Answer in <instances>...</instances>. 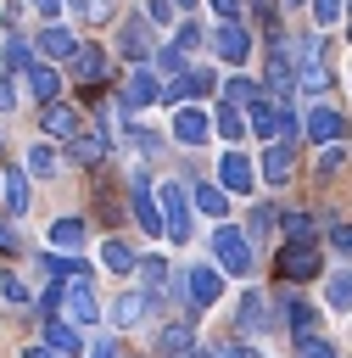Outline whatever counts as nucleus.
<instances>
[{"label": "nucleus", "mask_w": 352, "mask_h": 358, "mask_svg": "<svg viewBox=\"0 0 352 358\" xmlns=\"http://www.w3.org/2000/svg\"><path fill=\"white\" fill-rule=\"evenodd\" d=\"M240 330L251 336V330H268V296L263 291H246L240 296Z\"/></svg>", "instance_id": "4be33fe9"}, {"label": "nucleus", "mask_w": 352, "mask_h": 358, "mask_svg": "<svg viewBox=\"0 0 352 358\" xmlns=\"http://www.w3.org/2000/svg\"><path fill=\"white\" fill-rule=\"evenodd\" d=\"M218 185H223V190H251V162H246L240 151H223V162H218Z\"/></svg>", "instance_id": "f3484780"}, {"label": "nucleus", "mask_w": 352, "mask_h": 358, "mask_svg": "<svg viewBox=\"0 0 352 358\" xmlns=\"http://www.w3.org/2000/svg\"><path fill=\"white\" fill-rule=\"evenodd\" d=\"M73 78H78V84H95V78H101V50H95V45H78V56H73Z\"/></svg>", "instance_id": "c756f323"}, {"label": "nucleus", "mask_w": 352, "mask_h": 358, "mask_svg": "<svg viewBox=\"0 0 352 358\" xmlns=\"http://www.w3.org/2000/svg\"><path fill=\"white\" fill-rule=\"evenodd\" d=\"M156 67H162V73H179V67H184V50H179V45H162V50H156Z\"/></svg>", "instance_id": "ea45409f"}, {"label": "nucleus", "mask_w": 352, "mask_h": 358, "mask_svg": "<svg viewBox=\"0 0 352 358\" xmlns=\"http://www.w3.org/2000/svg\"><path fill=\"white\" fill-rule=\"evenodd\" d=\"M207 134H212L207 112H196V106H179V112H173V140H179V145H201Z\"/></svg>", "instance_id": "9d476101"}, {"label": "nucleus", "mask_w": 352, "mask_h": 358, "mask_svg": "<svg viewBox=\"0 0 352 358\" xmlns=\"http://www.w3.org/2000/svg\"><path fill=\"white\" fill-rule=\"evenodd\" d=\"M212 11H218L223 22H235V11H240V0H212Z\"/></svg>", "instance_id": "3c124183"}, {"label": "nucleus", "mask_w": 352, "mask_h": 358, "mask_svg": "<svg viewBox=\"0 0 352 358\" xmlns=\"http://www.w3.org/2000/svg\"><path fill=\"white\" fill-rule=\"evenodd\" d=\"M279 229H285V241H307V235H313V218H307V213H285Z\"/></svg>", "instance_id": "e433bc0d"}, {"label": "nucleus", "mask_w": 352, "mask_h": 358, "mask_svg": "<svg viewBox=\"0 0 352 358\" xmlns=\"http://www.w3.org/2000/svg\"><path fill=\"white\" fill-rule=\"evenodd\" d=\"M302 129H307V140H318V145H335V140H341V129H346V123H341V112H330V106H313V112H307V123H302Z\"/></svg>", "instance_id": "f8f14e48"}, {"label": "nucleus", "mask_w": 352, "mask_h": 358, "mask_svg": "<svg viewBox=\"0 0 352 358\" xmlns=\"http://www.w3.org/2000/svg\"><path fill=\"white\" fill-rule=\"evenodd\" d=\"M212 39H218V56H223V62H246V50H251V39H246L240 22H223Z\"/></svg>", "instance_id": "6ab92c4d"}, {"label": "nucleus", "mask_w": 352, "mask_h": 358, "mask_svg": "<svg viewBox=\"0 0 352 358\" xmlns=\"http://www.w3.org/2000/svg\"><path fill=\"white\" fill-rule=\"evenodd\" d=\"M106 319H112L117 330H129V324H140V319H145V296H140V291H123V296L112 302V313H106Z\"/></svg>", "instance_id": "412c9836"}, {"label": "nucleus", "mask_w": 352, "mask_h": 358, "mask_svg": "<svg viewBox=\"0 0 352 358\" xmlns=\"http://www.w3.org/2000/svg\"><path fill=\"white\" fill-rule=\"evenodd\" d=\"M151 101H162V84H156V73L134 67V73L123 78V106H151Z\"/></svg>", "instance_id": "1a4fd4ad"}, {"label": "nucleus", "mask_w": 352, "mask_h": 358, "mask_svg": "<svg viewBox=\"0 0 352 358\" xmlns=\"http://www.w3.org/2000/svg\"><path fill=\"white\" fill-rule=\"evenodd\" d=\"M123 56H129V62H145V56H151V28H145L140 17L123 22Z\"/></svg>", "instance_id": "aec40b11"}, {"label": "nucleus", "mask_w": 352, "mask_h": 358, "mask_svg": "<svg viewBox=\"0 0 352 358\" xmlns=\"http://www.w3.org/2000/svg\"><path fill=\"white\" fill-rule=\"evenodd\" d=\"M173 6H184V11H190V6H196V0H173Z\"/></svg>", "instance_id": "bf43d9fd"}, {"label": "nucleus", "mask_w": 352, "mask_h": 358, "mask_svg": "<svg viewBox=\"0 0 352 358\" xmlns=\"http://www.w3.org/2000/svg\"><path fill=\"white\" fill-rule=\"evenodd\" d=\"M173 45H179V50H196V45H201V28H196V22H184V28H179V39H173Z\"/></svg>", "instance_id": "c03bdc74"}, {"label": "nucleus", "mask_w": 352, "mask_h": 358, "mask_svg": "<svg viewBox=\"0 0 352 358\" xmlns=\"http://www.w3.org/2000/svg\"><path fill=\"white\" fill-rule=\"evenodd\" d=\"M101 263H106L112 274H129V268H140V257H134V246H129V241H106V246H101Z\"/></svg>", "instance_id": "393cba45"}, {"label": "nucleus", "mask_w": 352, "mask_h": 358, "mask_svg": "<svg viewBox=\"0 0 352 358\" xmlns=\"http://www.w3.org/2000/svg\"><path fill=\"white\" fill-rule=\"evenodd\" d=\"M218 296H223V268L196 263V268H190V302H196V308H212Z\"/></svg>", "instance_id": "0eeeda50"}, {"label": "nucleus", "mask_w": 352, "mask_h": 358, "mask_svg": "<svg viewBox=\"0 0 352 358\" xmlns=\"http://www.w3.org/2000/svg\"><path fill=\"white\" fill-rule=\"evenodd\" d=\"M45 134H50V140H78V134H84V123H78V112H73V106H61V101H56V106H45Z\"/></svg>", "instance_id": "4468645a"}, {"label": "nucleus", "mask_w": 352, "mask_h": 358, "mask_svg": "<svg viewBox=\"0 0 352 358\" xmlns=\"http://www.w3.org/2000/svg\"><path fill=\"white\" fill-rule=\"evenodd\" d=\"M50 241H56V246H67V252H73V246H84V218H78V213L56 218V224H50Z\"/></svg>", "instance_id": "c85d7f7f"}, {"label": "nucleus", "mask_w": 352, "mask_h": 358, "mask_svg": "<svg viewBox=\"0 0 352 358\" xmlns=\"http://www.w3.org/2000/svg\"><path fill=\"white\" fill-rule=\"evenodd\" d=\"M34 11H39V17H56V11H61V0H34Z\"/></svg>", "instance_id": "5fc2aeb1"}, {"label": "nucleus", "mask_w": 352, "mask_h": 358, "mask_svg": "<svg viewBox=\"0 0 352 358\" xmlns=\"http://www.w3.org/2000/svg\"><path fill=\"white\" fill-rule=\"evenodd\" d=\"M330 246H335V252H352V224H335V229H330Z\"/></svg>", "instance_id": "49530a36"}, {"label": "nucleus", "mask_w": 352, "mask_h": 358, "mask_svg": "<svg viewBox=\"0 0 352 358\" xmlns=\"http://www.w3.org/2000/svg\"><path fill=\"white\" fill-rule=\"evenodd\" d=\"M78 45H84V39H78L73 28H61V22H50V28L39 34V50H45V56H67V62H73V56H78Z\"/></svg>", "instance_id": "2eb2a0df"}, {"label": "nucleus", "mask_w": 352, "mask_h": 358, "mask_svg": "<svg viewBox=\"0 0 352 358\" xmlns=\"http://www.w3.org/2000/svg\"><path fill=\"white\" fill-rule=\"evenodd\" d=\"M341 162H346V151H341V145H324V157H318V173H335Z\"/></svg>", "instance_id": "37998d69"}, {"label": "nucleus", "mask_w": 352, "mask_h": 358, "mask_svg": "<svg viewBox=\"0 0 352 358\" xmlns=\"http://www.w3.org/2000/svg\"><path fill=\"white\" fill-rule=\"evenodd\" d=\"M28 173H56V145H50V140L28 145Z\"/></svg>", "instance_id": "c9c22d12"}, {"label": "nucleus", "mask_w": 352, "mask_h": 358, "mask_svg": "<svg viewBox=\"0 0 352 358\" xmlns=\"http://www.w3.org/2000/svg\"><path fill=\"white\" fill-rule=\"evenodd\" d=\"M17 106V90H11V78H0V112H11Z\"/></svg>", "instance_id": "8fccbe9b"}, {"label": "nucleus", "mask_w": 352, "mask_h": 358, "mask_svg": "<svg viewBox=\"0 0 352 358\" xmlns=\"http://www.w3.org/2000/svg\"><path fill=\"white\" fill-rule=\"evenodd\" d=\"M6 207L22 218L28 213V173H6Z\"/></svg>", "instance_id": "473e14b6"}, {"label": "nucleus", "mask_w": 352, "mask_h": 358, "mask_svg": "<svg viewBox=\"0 0 352 358\" xmlns=\"http://www.w3.org/2000/svg\"><path fill=\"white\" fill-rule=\"evenodd\" d=\"M246 123H251V129H257V134H263L268 145H274V140H279L285 129H296L291 106H285V101H274V95H257V101L246 106Z\"/></svg>", "instance_id": "f03ea898"}, {"label": "nucleus", "mask_w": 352, "mask_h": 358, "mask_svg": "<svg viewBox=\"0 0 352 358\" xmlns=\"http://www.w3.org/2000/svg\"><path fill=\"white\" fill-rule=\"evenodd\" d=\"M151 17H156V22H168V17H173V0H151Z\"/></svg>", "instance_id": "603ef678"}, {"label": "nucleus", "mask_w": 352, "mask_h": 358, "mask_svg": "<svg viewBox=\"0 0 352 358\" xmlns=\"http://www.w3.org/2000/svg\"><path fill=\"white\" fill-rule=\"evenodd\" d=\"M28 84H34V95H39L45 106H56V90H61V78H56L45 62H34V67H28Z\"/></svg>", "instance_id": "bb28decb"}, {"label": "nucleus", "mask_w": 352, "mask_h": 358, "mask_svg": "<svg viewBox=\"0 0 352 358\" xmlns=\"http://www.w3.org/2000/svg\"><path fill=\"white\" fill-rule=\"evenodd\" d=\"M39 308L56 313V308H61V285H45V291H39Z\"/></svg>", "instance_id": "09e8293b"}, {"label": "nucleus", "mask_w": 352, "mask_h": 358, "mask_svg": "<svg viewBox=\"0 0 352 358\" xmlns=\"http://www.w3.org/2000/svg\"><path fill=\"white\" fill-rule=\"evenodd\" d=\"M346 39H352V0H346Z\"/></svg>", "instance_id": "13d9d810"}, {"label": "nucleus", "mask_w": 352, "mask_h": 358, "mask_svg": "<svg viewBox=\"0 0 352 358\" xmlns=\"http://www.w3.org/2000/svg\"><path fill=\"white\" fill-rule=\"evenodd\" d=\"M291 168H296L291 140H274V145L263 151V179H268V185H285V179H291Z\"/></svg>", "instance_id": "ddd939ff"}, {"label": "nucleus", "mask_w": 352, "mask_h": 358, "mask_svg": "<svg viewBox=\"0 0 352 358\" xmlns=\"http://www.w3.org/2000/svg\"><path fill=\"white\" fill-rule=\"evenodd\" d=\"M296 352H302V358H335V347H330L324 336H296Z\"/></svg>", "instance_id": "4c0bfd02"}, {"label": "nucleus", "mask_w": 352, "mask_h": 358, "mask_svg": "<svg viewBox=\"0 0 352 358\" xmlns=\"http://www.w3.org/2000/svg\"><path fill=\"white\" fill-rule=\"evenodd\" d=\"M285 324H291L296 336H313V308H307L302 296H291V302H285Z\"/></svg>", "instance_id": "72a5a7b5"}, {"label": "nucleus", "mask_w": 352, "mask_h": 358, "mask_svg": "<svg viewBox=\"0 0 352 358\" xmlns=\"http://www.w3.org/2000/svg\"><path fill=\"white\" fill-rule=\"evenodd\" d=\"M156 201H162V224H168V241H173V246H184V241H190V196H184V185L162 179Z\"/></svg>", "instance_id": "7ed1b4c3"}, {"label": "nucleus", "mask_w": 352, "mask_h": 358, "mask_svg": "<svg viewBox=\"0 0 352 358\" xmlns=\"http://www.w3.org/2000/svg\"><path fill=\"white\" fill-rule=\"evenodd\" d=\"M61 308L78 319V324H89L95 313H101V302H95V291H89V280H67L61 285Z\"/></svg>", "instance_id": "6e6552de"}, {"label": "nucleus", "mask_w": 352, "mask_h": 358, "mask_svg": "<svg viewBox=\"0 0 352 358\" xmlns=\"http://www.w3.org/2000/svg\"><path fill=\"white\" fill-rule=\"evenodd\" d=\"M45 347H50V352H89V347H84V336H78L73 324H61V319H50V324H45Z\"/></svg>", "instance_id": "5701e85b"}, {"label": "nucleus", "mask_w": 352, "mask_h": 358, "mask_svg": "<svg viewBox=\"0 0 352 358\" xmlns=\"http://www.w3.org/2000/svg\"><path fill=\"white\" fill-rule=\"evenodd\" d=\"M0 252H17V235H11V224H0Z\"/></svg>", "instance_id": "864d4df0"}, {"label": "nucleus", "mask_w": 352, "mask_h": 358, "mask_svg": "<svg viewBox=\"0 0 352 358\" xmlns=\"http://www.w3.org/2000/svg\"><path fill=\"white\" fill-rule=\"evenodd\" d=\"M212 257H218L223 274H246V268H251V241H246L240 229L218 224V229H212Z\"/></svg>", "instance_id": "20e7f679"}, {"label": "nucleus", "mask_w": 352, "mask_h": 358, "mask_svg": "<svg viewBox=\"0 0 352 358\" xmlns=\"http://www.w3.org/2000/svg\"><path fill=\"white\" fill-rule=\"evenodd\" d=\"M324 296H330V308H352V268H341V274H330V285H324Z\"/></svg>", "instance_id": "2f4dec72"}, {"label": "nucleus", "mask_w": 352, "mask_h": 358, "mask_svg": "<svg viewBox=\"0 0 352 358\" xmlns=\"http://www.w3.org/2000/svg\"><path fill=\"white\" fill-rule=\"evenodd\" d=\"M140 274H145V285H151V302H162V296L173 291V280H168V263H162V257H140Z\"/></svg>", "instance_id": "a878e982"}, {"label": "nucleus", "mask_w": 352, "mask_h": 358, "mask_svg": "<svg viewBox=\"0 0 352 358\" xmlns=\"http://www.w3.org/2000/svg\"><path fill=\"white\" fill-rule=\"evenodd\" d=\"M50 274H61V280H89V263H78V257H61V252H45L39 257Z\"/></svg>", "instance_id": "7c9ffc66"}, {"label": "nucleus", "mask_w": 352, "mask_h": 358, "mask_svg": "<svg viewBox=\"0 0 352 358\" xmlns=\"http://www.w3.org/2000/svg\"><path fill=\"white\" fill-rule=\"evenodd\" d=\"M89 358H117V352H112V341H95V347H89Z\"/></svg>", "instance_id": "6e6d98bb"}, {"label": "nucleus", "mask_w": 352, "mask_h": 358, "mask_svg": "<svg viewBox=\"0 0 352 358\" xmlns=\"http://www.w3.org/2000/svg\"><path fill=\"white\" fill-rule=\"evenodd\" d=\"M6 67H34V50L22 39H6Z\"/></svg>", "instance_id": "58836bf2"}, {"label": "nucleus", "mask_w": 352, "mask_h": 358, "mask_svg": "<svg viewBox=\"0 0 352 358\" xmlns=\"http://www.w3.org/2000/svg\"><path fill=\"white\" fill-rule=\"evenodd\" d=\"M129 196H134V218H140V229L145 235H162L168 224H162V201H151V179H129Z\"/></svg>", "instance_id": "39448f33"}, {"label": "nucleus", "mask_w": 352, "mask_h": 358, "mask_svg": "<svg viewBox=\"0 0 352 358\" xmlns=\"http://www.w3.org/2000/svg\"><path fill=\"white\" fill-rule=\"evenodd\" d=\"M207 90H212V73H184V78H173L162 95L179 106V101H190V95H207Z\"/></svg>", "instance_id": "b1692460"}, {"label": "nucleus", "mask_w": 352, "mask_h": 358, "mask_svg": "<svg viewBox=\"0 0 352 358\" xmlns=\"http://www.w3.org/2000/svg\"><path fill=\"white\" fill-rule=\"evenodd\" d=\"M268 229H274V207H257V213H251V241H263Z\"/></svg>", "instance_id": "79ce46f5"}, {"label": "nucleus", "mask_w": 352, "mask_h": 358, "mask_svg": "<svg viewBox=\"0 0 352 358\" xmlns=\"http://www.w3.org/2000/svg\"><path fill=\"white\" fill-rule=\"evenodd\" d=\"M279 274H285V280H313V274H318V252H313L307 241H291V246L279 252Z\"/></svg>", "instance_id": "423d86ee"}, {"label": "nucleus", "mask_w": 352, "mask_h": 358, "mask_svg": "<svg viewBox=\"0 0 352 358\" xmlns=\"http://www.w3.org/2000/svg\"><path fill=\"white\" fill-rule=\"evenodd\" d=\"M156 352H162V358H196L201 347H196V330H190V324H162Z\"/></svg>", "instance_id": "9b49d317"}, {"label": "nucleus", "mask_w": 352, "mask_h": 358, "mask_svg": "<svg viewBox=\"0 0 352 358\" xmlns=\"http://www.w3.org/2000/svg\"><path fill=\"white\" fill-rule=\"evenodd\" d=\"M291 6H302V0H291Z\"/></svg>", "instance_id": "052dcab7"}, {"label": "nucleus", "mask_w": 352, "mask_h": 358, "mask_svg": "<svg viewBox=\"0 0 352 358\" xmlns=\"http://www.w3.org/2000/svg\"><path fill=\"white\" fill-rule=\"evenodd\" d=\"M223 95H229V106H251V101H257V84L235 73V78H223Z\"/></svg>", "instance_id": "f704fd0d"}, {"label": "nucleus", "mask_w": 352, "mask_h": 358, "mask_svg": "<svg viewBox=\"0 0 352 358\" xmlns=\"http://www.w3.org/2000/svg\"><path fill=\"white\" fill-rule=\"evenodd\" d=\"M212 123H218V134H223V140H240V134L251 129V123H246V112H240V106H229V101L212 112Z\"/></svg>", "instance_id": "cd10ccee"}, {"label": "nucleus", "mask_w": 352, "mask_h": 358, "mask_svg": "<svg viewBox=\"0 0 352 358\" xmlns=\"http://www.w3.org/2000/svg\"><path fill=\"white\" fill-rule=\"evenodd\" d=\"M0 291H6V296H11V302H28V285H22V280H11V274H6V280H0Z\"/></svg>", "instance_id": "de8ad7c7"}, {"label": "nucleus", "mask_w": 352, "mask_h": 358, "mask_svg": "<svg viewBox=\"0 0 352 358\" xmlns=\"http://www.w3.org/2000/svg\"><path fill=\"white\" fill-rule=\"evenodd\" d=\"M190 201H196L207 218H223V213H229V190H223V185H212V179L190 185Z\"/></svg>", "instance_id": "a211bd4d"}, {"label": "nucleus", "mask_w": 352, "mask_h": 358, "mask_svg": "<svg viewBox=\"0 0 352 358\" xmlns=\"http://www.w3.org/2000/svg\"><path fill=\"white\" fill-rule=\"evenodd\" d=\"M22 358H56V352H50V347H28Z\"/></svg>", "instance_id": "4d7b16f0"}, {"label": "nucleus", "mask_w": 352, "mask_h": 358, "mask_svg": "<svg viewBox=\"0 0 352 358\" xmlns=\"http://www.w3.org/2000/svg\"><path fill=\"white\" fill-rule=\"evenodd\" d=\"M84 17H89V22H106V17H112V0H84Z\"/></svg>", "instance_id": "a18cd8bd"}, {"label": "nucleus", "mask_w": 352, "mask_h": 358, "mask_svg": "<svg viewBox=\"0 0 352 358\" xmlns=\"http://www.w3.org/2000/svg\"><path fill=\"white\" fill-rule=\"evenodd\" d=\"M106 129H84L78 140H73V162H84V168H95V162H106Z\"/></svg>", "instance_id": "dca6fc26"}, {"label": "nucleus", "mask_w": 352, "mask_h": 358, "mask_svg": "<svg viewBox=\"0 0 352 358\" xmlns=\"http://www.w3.org/2000/svg\"><path fill=\"white\" fill-rule=\"evenodd\" d=\"M341 11H346L341 0H313V17H318L324 28H330V22H341Z\"/></svg>", "instance_id": "a19ab883"}, {"label": "nucleus", "mask_w": 352, "mask_h": 358, "mask_svg": "<svg viewBox=\"0 0 352 358\" xmlns=\"http://www.w3.org/2000/svg\"><path fill=\"white\" fill-rule=\"evenodd\" d=\"M296 84H302L307 95H324V90H330V67H324V39H318V34L296 39Z\"/></svg>", "instance_id": "f257e3e1"}]
</instances>
